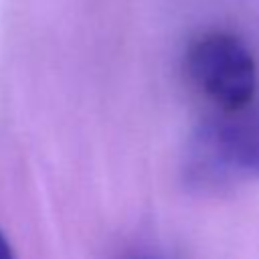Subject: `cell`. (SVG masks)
I'll return each mask as SVG.
<instances>
[{"mask_svg": "<svg viewBox=\"0 0 259 259\" xmlns=\"http://www.w3.org/2000/svg\"><path fill=\"white\" fill-rule=\"evenodd\" d=\"M182 178L202 192L259 180V107L217 111L202 121L184 148Z\"/></svg>", "mask_w": 259, "mask_h": 259, "instance_id": "6da1fadb", "label": "cell"}, {"mask_svg": "<svg viewBox=\"0 0 259 259\" xmlns=\"http://www.w3.org/2000/svg\"><path fill=\"white\" fill-rule=\"evenodd\" d=\"M184 69L219 113L241 111L253 103L257 65L239 36L223 30L200 34L186 49Z\"/></svg>", "mask_w": 259, "mask_h": 259, "instance_id": "7a4b0ae2", "label": "cell"}, {"mask_svg": "<svg viewBox=\"0 0 259 259\" xmlns=\"http://www.w3.org/2000/svg\"><path fill=\"white\" fill-rule=\"evenodd\" d=\"M117 259H166V255H162L158 249L152 247H134L123 251Z\"/></svg>", "mask_w": 259, "mask_h": 259, "instance_id": "3957f363", "label": "cell"}, {"mask_svg": "<svg viewBox=\"0 0 259 259\" xmlns=\"http://www.w3.org/2000/svg\"><path fill=\"white\" fill-rule=\"evenodd\" d=\"M0 259H16V253L10 245V241L6 239V235L0 229Z\"/></svg>", "mask_w": 259, "mask_h": 259, "instance_id": "277c9868", "label": "cell"}]
</instances>
